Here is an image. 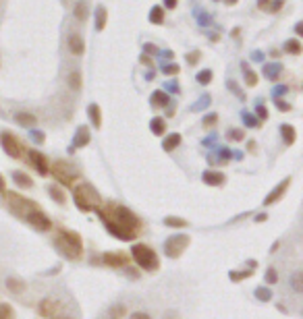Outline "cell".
Returning <instances> with one entry per match:
<instances>
[{
    "instance_id": "1",
    "label": "cell",
    "mask_w": 303,
    "mask_h": 319,
    "mask_svg": "<svg viewBox=\"0 0 303 319\" xmlns=\"http://www.w3.org/2000/svg\"><path fill=\"white\" fill-rule=\"evenodd\" d=\"M96 211H98L100 220L104 222L106 230L119 241H135L137 232L141 230V220L125 205L108 203L104 209L96 207Z\"/></svg>"
},
{
    "instance_id": "55",
    "label": "cell",
    "mask_w": 303,
    "mask_h": 319,
    "mask_svg": "<svg viewBox=\"0 0 303 319\" xmlns=\"http://www.w3.org/2000/svg\"><path fill=\"white\" fill-rule=\"evenodd\" d=\"M145 52H152V54H156V52H158V50H156L154 46H149V44H147V46H145Z\"/></svg>"
},
{
    "instance_id": "11",
    "label": "cell",
    "mask_w": 303,
    "mask_h": 319,
    "mask_svg": "<svg viewBox=\"0 0 303 319\" xmlns=\"http://www.w3.org/2000/svg\"><path fill=\"white\" fill-rule=\"evenodd\" d=\"M102 261L106 265H110V268H125L129 263V257L125 253H119V251H108L102 255Z\"/></svg>"
},
{
    "instance_id": "57",
    "label": "cell",
    "mask_w": 303,
    "mask_h": 319,
    "mask_svg": "<svg viewBox=\"0 0 303 319\" xmlns=\"http://www.w3.org/2000/svg\"><path fill=\"white\" fill-rule=\"evenodd\" d=\"M52 319H71V317H69V315H54Z\"/></svg>"
},
{
    "instance_id": "52",
    "label": "cell",
    "mask_w": 303,
    "mask_h": 319,
    "mask_svg": "<svg viewBox=\"0 0 303 319\" xmlns=\"http://www.w3.org/2000/svg\"><path fill=\"white\" fill-rule=\"evenodd\" d=\"M280 7H282V0H276V3L272 5V9H270V13H276V11L280 9Z\"/></svg>"
},
{
    "instance_id": "53",
    "label": "cell",
    "mask_w": 303,
    "mask_h": 319,
    "mask_svg": "<svg viewBox=\"0 0 303 319\" xmlns=\"http://www.w3.org/2000/svg\"><path fill=\"white\" fill-rule=\"evenodd\" d=\"M197 58H199V52H193V54H189V63H191V65H195Z\"/></svg>"
},
{
    "instance_id": "51",
    "label": "cell",
    "mask_w": 303,
    "mask_h": 319,
    "mask_svg": "<svg viewBox=\"0 0 303 319\" xmlns=\"http://www.w3.org/2000/svg\"><path fill=\"white\" fill-rule=\"evenodd\" d=\"M177 3H179V0H164V7H166V9H175Z\"/></svg>"
},
{
    "instance_id": "59",
    "label": "cell",
    "mask_w": 303,
    "mask_h": 319,
    "mask_svg": "<svg viewBox=\"0 0 303 319\" xmlns=\"http://www.w3.org/2000/svg\"><path fill=\"white\" fill-rule=\"evenodd\" d=\"M237 3V0H226V5H235Z\"/></svg>"
},
{
    "instance_id": "20",
    "label": "cell",
    "mask_w": 303,
    "mask_h": 319,
    "mask_svg": "<svg viewBox=\"0 0 303 319\" xmlns=\"http://www.w3.org/2000/svg\"><path fill=\"white\" fill-rule=\"evenodd\" d=\"M13 183L21 189H31L33 187V181L25 174V172H13Z\"/></svg>"
},
{
    "instance_id": "47",
    "label": "cell",
    "mask_w": 303,
    "mask_h": 319,
    "mask_svg": "<svg viewBox=\"0 0 303 319\" xmlns=\"http://www.w3.org/2000/svg\"><path fill=\"white\" fill-rule=\"evenodd\" d=\"M274 102H276V106H278V108H280V110H282V112H287V110H291V106H289V104H282V102H280V99H278V97H276V99H274Z\"/></svg>"
},
{
    "instance_id": "23",
    "label": "cell",
    "mask_w": 303,
    "mask_h": 319,
    "mask_svg": "<svg viewBox=\"0 0 303 319\" xmlns=\"http://www.w3.org/2000/svg\"><path fill=\"white\" fill-rule=\"evenodd\" d=\"M48 195H50V199H54L56 203H65L67 201V197H65V193H63V189L59 187V185H50L48 187Z\"/></svg>"
},
{
    "instance_id": "31",
    "label": "cell",
    "mask_w": 303,
    "mask_h": 319,
    "mask_svg": "<svg viewBox=\"0 0 303 319\" xmlns=\"http://www.w3.org/2000/svg\"><path fill=\"white\" fill-rule=\"evenodd\" d=\"M285 52H289V54H301L303 46L297 39H289V42H285Z\"/></svg>"
},
{
    "instance_id": "58",
    "label": "cell",
    "mask_w": 303,
    "mask_h": 319,
    "mask_svg": "<svg viewBox=\"0 0 303 319\" xmlns=\"http://www.w3.org/2000/svg\"><path fill=\"white\" fill-rule=\"evenodd\" d=\"M256 220H258V222H264V220H266V214H260Z\"/></svg>"
},
{
    "instance_id": "35",
    "label": "cell",
    "mask_w": 303,
    "mask_h": 319,
    "mask_svg": "<svg viewBox=\"0 0 303 319\" xmlns=\"http://www.w3.org/2000/svg\"><path fill=\"white\" fill-rule=\"evenodd\" d=\"M67 83H69V87L71 89H81V75L79 73H71L69 77H67Z\"/></svg>"
},
{
    "instance_id": "12",
    "label": "cell",
    "mask_w": 303,
    "mask_h": 319,
    "mask_svg": "<svg viewBox=\"0 0 303 319\" xmlns=\"http://www.w3.org/2000/svg\"><path fill=\"white\" fill-rule=\"evenodd\" d=\"M289 185H291V178H285L282 183H278V185L272 189V193H270V195L264 199V205H272V203H276V201H278V199L285 195V191L289 189Z\"/></svg>"
},
{
    "instance_id": "54",
    "label": "cell",
    "mask_w": 303,
    "mask_h": 319,
    "mask_svg": "<svg viewBox=\"0 0 303 319\" xmlns=\"http://www.w3.org/2000/svg\"><path fill=\"white\" fill-rule=\"evenodd\" d=\"M31 137H33V139H37V141H42V139H44V135H42V133H37V131H31Z\"/></svg>"
},
{
    "instance_id": "33",
    "label": "cell",
    "mask_w": 303,
    "mask_h": 319,
    "mask_svg": "<svg viewBox=\"0 0 303 319\" xmlns=\"http://www.w3.org/2000/svg\"><path fill=\"white\" fill-rule=\"evenodd\" d=\"M256 298L262 301V303H268V301H272V290L266 288V286H260V288L256 290Z\"/></svg>"
},
{
    "instance_id": "19",
    "label": "cell",
    "mask_w": 303,
    "mask_h": 319,
    "mask_svg": "<svg viewBox=\"0 0 303 319\" xmlns=\"http://www.w3.org/2000/svg\"><path fill=\"white\" fill-rule=\"evenodd\" d=\"M73 143H75V147H85L89 143V131H87V127H79L77 129Z\"/></svg>"
},
{
    "instance_id": "9",
    "label": "cell",
    "mask_w": 303,
    "mask_h": 319,
    "mask_svg": "<svg viewBox=\"0 0 303 319\" xmlns=\"http://www.w3.org/2000/svg\"><path fill=\"white\" fill-rule=\"evenodd\" d=\"M5 197H7V201H9V205L15 209V211H19V214H27V211H31V209H37L40 205H35L33 201H29V199H25V197H21L19 193H11V191H7L5 193Z\"/></svg>"
},
{
    "instance_id": "32",
    "label": "cell",
    "mask_w": 303,
    "mask_h": 319,
    "mask_svg": "<svg viewBox=\"0 0 303 319\" xmlns=\"http://www.w3.org/2000/svg\"><path fill=\"white\" fill-rule=\"evenodd\" d=\"M164 224L171 226V228H185V226H187V220L175 218V216H166V218H164Z\"/></svg>"
},
{
    "instance_id": "25",
    "label": "cell",
    "mask_w": 303,
    "mask_h": 319,
    "mask_svg": "<svg viewBox=\"0 0 303 319\" xmlns=\"http://www.w3.org/2000/svg\"><path fill=\"white\" fill-rule=\"evenodd\" d=\"M149 129H152V133H154V135H164V131H166V123H164V118H160V116L152 118Z\"/></svg>"
},
{
    "instance_id": "40",
    "label": "cell",
    "mask_w": 303,
    "mask_h": 319,
    "mask_svg": "<svg viewBox=\"0 0 303 319\" xmlns=\"http://www.w3.org/2000/svg\"><path fill=\"white\" fill-rule=\"evenodd\" d=\"M243 123L247 127H258V118L254 114H249V112H243Z\"/></svg>"
},
{
    "instance_id": "39",
    "label": "cell",
    "mask_w": 303,
    "mask_h": 319,
    "mask_svg": "<svg viewBox=\"0 0 303 319\" xmlns=\"http://www.w3.org/2000/svg\"><path fill=\"white\" fill-rule=\"evenodd\" d=\"M125 313H127V309H125L123 305H117V307L110 309V319H121Z\"/></svg>"
},
{
    "instance_id": "44",
    "label": "cell",
    "mask_w": 303,
    "mask_h": 319,
    "mask_svg": "<svg viewBox=\"0 0 303 319\" xmlns=\"http://www.w3.org/2000/svg\"><path fill=\"white\" fill-rule=\"evenodd\" d=\"M129 319H152V317H149L147 313H143V311H135V313H133Z\"/></svg>"
},
{
    "instance_id": "5",
    "label": "cell",
    "mask_w": 303,
    "mask_h": 319,
    "mask_svg": "<svg viewBox=\"0 0 303 319\" xmlns=\"http://www.w3.org/2000/svg\"><path fill=\"white\" fill-rule=\"evenodd\" d=\"M187 245H189V236H185V234H175V236L166 238V243H164V253H166V257L177 259V257H181V253L187 249Z\"/></svg>"
},
{
    "instance_id": "46",
    "label": "cell",
    "mask_w": 303,
    "mask_h": 319,
    "mask_svg": "<svg viewBox=\"0 0 303 319\" xmlns=\"http://www.w3.org/2000/svg\"><path fill=\"white\" fill-rule=\"evenodd\" d=\"M274 97H278V95H282V93H287V85H278V87H274Z\"/></svg>"
},
{
    "instance_id": "18",
    "label": "cell",
    "mask_w": 303,
    "mask_h": 319,
    "mask_svg": "<svg viewBox=\"0 0 303 319\" xmlns=\"http://www.w3.org/2000/svg\"><path fill=\"white\" fill-rule=\"evenodd\" d=\"M181 145V133H171L168 137H164V141H162V149L164 151H173V149H177Z\"/></svg>"
},
{
    "instance_id": "13",
    "label": "cell",
    "mask_w": 303,
    "mask_h": 319,
    "mask_svg": "<svg viewBox=\"0 0 303 319\" xmlns=\"http://www.w3.org/2000/svg\"><path fill=\"white\" fill-rule=\"evenodd\" d=\"M56 307H59V303H56V301H52V298H44V301L37 305V311H40V315H42V317H46V319H52V317L56 315Z\"/></svg>"
},
{
    "instance_id": "27",
    "label": "cell",
    "mask_w": 303,
    "mask_h": 319,
    "mask_svg": "<svg viewBox=\"0 0 303 319\" xmlns=\"http://www.w3.org/2000/svg\"><path fill=\"white\" fill-rule=\"evenodd\" d=\"M73 15H75V19H77V21H85V19H87V5L83 3V0H79V3L75 5Z\"/></svg>"
},
{
    "instance_id": "30",
    "label": "cell",
    "mask_w": 303,
    "mask_h": 319,
    "mask_svg": "<svg viewBox=\"0 0 303 319\" xmlns=\"http://www.w3.org/2000/svg\"><path fill=\"white\" fill-rule=\"evenodd\" d=\"M149 21L152 23H156V25H160L162 21H164V9L162 7H154L149 11Z\"/></svg>"
},
{
    "instance_id": "4",
    "label": "cell",
    "mask_w": 303,
    "mask_h": 319,
    "mask_svg": "<svg viewBox=\"0 0 303 319\" xmlns=\"http://www.w3.org/2000/svg\"><path fill=\"white\" fill-rule=\"evenodd\" d=\"M73 201L81 211H91L98 203H100V195L96 193V189L91 185H79L73 191Z\"/></svg>"
},
{
    "instance_id": "3",
    "label": "cell",
    "mask_w": 303,
    "mask_h": 319,
    "mask_svg": "<svg viewBox=\"0 0 303 319\" xmlns=\"http://www.w3.org/2000/svg\"><path fill=\"white\" fill-rule=\"evenodd\" d=\"M56 247L61 253H65L69 259H79L83 253V245H81V236L73 230H59L56 236Z\"/></svg>"
},
{
    "instance_id": "21",
    "label": "cell",
    "mask_w": 303,
    "mask_h": 319,
    "mask_svg": "<svg viewBox=\"0 0 303 319\" xmlns=\"http://www.w3.org/2000/svg\"><path fill=\"white\" fill-rule=\"evenodd\" d=\"M7 288L13 292V294H21V292H25V282L23 280H19V278H7Z\"/></svg>"
},
{
    "instance_id": "2",
    "label": "cell",
    "mask_w": 303,
    "mask_h": 319,
    "mask_svg": "<svg viewBox=\"0 0 303 319\" xmlns=\"http://www.w3.org/2000/svg\"><path fill=\"white\" fill-rule=\"evenodd\" d=\"M131 257L145 272H156L160 268V259H158L156 251L152 247H147V245H143V243H135L131 247Z\"/></svg>"
},
{
    "instance_id": "49",
    "label": "cell",
    "mask_w": 303,
    "mask_h": 319,
    "mask_svg": "<svg viewBox=\"0 0 303 319\" xmlns=\"http://www.w3.org/2000/svg\"><path fill=\"white\" fill-rule=\"evenodd\" d=\"M258 116H260V118H266V116H268V112H266L264 106H258Z\"/></svg>"
},
{
    "instance_id": "28",
    "label": "cell",
    "mask_w": 303,
    "mask_h": 319,
    "mask_svg": "<svg viewBox=\"0 0 303 319\" xmlns=\"http://www.w3.org/2000/svg\"><path fill=\"white\" fill-rule=\"evenodd\" d=\"M241 69H243V75H245V83H247L249 87H254V85L258 83V75H256L254 71H249L247 63H243V65H241Z\"/></svg>"
},
{
    "instance_id": "38",
    "label": "cell",
    "mask_w": 303,
    "mask_h": 319,
    "mask_svg": "<svg viewBox=\"0 0 303 319\" xmlns=\"http://www.w3.org/2000/svg\"><path fill=\"white\" fill-rule=\"evenodd\" d=\"M264 280H266V284H276V282H278V274H276V270H274V268H268Z\"/></svg>"
},
{
    "instance_id": "10",
    "label": "cell",
    "mask_w": 303,
    "mask_h": 319,
    "mask_svg": "<svg viewBox=\"0 0 303 319\" xmlns=\"http://www.w3.org/2000/svg\"><path fill=\"white\" fill-rule=\"evenodd\" d=\"M29 160H31V166L44 176V174H48V170H50V164H48V160H46V155L44 153H40V151H35V149H29Z\"/></svg>"
},
{
    "instance_id": "17",
    "label": "cell",
    "mask_w": 303,
    "mask_h": 319,
    "mask_svg": "<svg viewBox=\"0 0 303 319\" xmlns=\"http://www.w3.org/2000/svg\"><path fill=\"white\" fill-rule=\"evenodd\" d=\"M87 112H89L91 125H93L96 129H102V110H100V106H98V104H91Z\"/></svg>"
},
{
    "instance_id": "36",
    "label": "cell",
    "mask_w": 303,
    "mask_h": 319,
    "mask_svg": "<svg viewBox=\"0 0 303 319\" xmlns=\"http://www.w3.org/2000/svg\"><path fill=\"white\" fill-rule=\"evenodd\" d=\"M278 73H280V65H266V67H264V75H266L268 79H276Z\"/></svg>"
},
{
    "instance_id": "50",
    "label": "cell",
    "mask_w": 303,
    "mask_h": 319,
    "mask_svg": "<svg viewBox=\"0 0 303 319\" xmlns=\"http://www.w3.org/2000/svg\"><path fill=\"white\" fill-rule=\"evenodd\" d=\"M270 3H272V0H258V7H260V9H268Z\"/></svg>"
},
{
    "instance_id": "22",
    "label": "cell",
    "mask_w": 303,
    "mask_h": 319,
    "mask_svg": "<svg viewBox=\"0 0 303 319\" xmlns=\"http://www.w3.org/2000/svg\"><path fill=\"white\" fill-rule=\"evenodd\" d=\"M291 288H293V292L303 294V270H297L291 276Z\"/></svg>"
},
{
    "instance_id": "15",
    "label": "cell",
    "mask_w": 303,
    "mask_h": 319,
    "mask_svg": "<svg viewBox=\"0 0 303 319\" xmlns=\"http://www.w3.org/2000/svg\"><path fill=\"white\" fill-rule=\"evenodd\" d=\"M201 181H204L206 185H210V187H218V185L224 183V174L218 172V170H206L204 174H201Z\"/></svg>"
},
{
    "instance_id": "34",
    "label": "cell",
    "mask_w": 303,
    "mask_h": 319,
    "mask_svg": "<svg viewBox=\"0 0 303 319\" xmlns=\"http://www.w3.org/2000/svg\"><path fill=\"white\" fill-rule=\"evenodd\" d=\"M0 319H15V311L9 303H0Z\"/></svg>"
},
{
    "instance_id": "8",
    "label": "cell",
    "mask_w": 303,
    "mask_h": 319,
    "mask_svg": "<svg viewBox=\"0 0 303 319\" xmlns=\"http://www.w3.org/2000/svg\"><path fill=\"white\" fill-rule=\"evenodd\" d=\"M0 145H3L5 153L11 157H21L23 155V145L19 143V139L13 133H0Z\"/></svg>"
},
{
    "instance_id": "45",
    "label": "cell",
    "mask_w": 303,
    "mask_h": 319,
    "mask_svg": "<svg viewBox=\"0 0 303 319\" xmlns=\"http://www.w3.org/2000/svg\"><path fill=\"white\" fill-rule=\"evenodd\" d=\"M216 121H218V116H216V114H208V116L204 118V125H206V127H210V125H214Z\"/></svg>"
},
{
    "instance_id": "29",
    "label": "cell",
    "mask_w": 303,
    "mask_h": 319,
    "mask_svg": "<svg viewBox=\"0 0 303 319\" xmlns=\"http://www.w3.org/2000/svg\"><path fill=\"white\" fill-rule=\"evenodd\" d=\"M154 106H168V93L164 91H154L152 93V99H149Z\"/></svg>"
},
{
    "instance_id": "26",
    "label": "cell",
    "mask_w": 303,
    "mask_h": 319,
    "mask_svg": "<svg viewBox=\"0 0 303 319\" xmlns=\"http://www.w3.org/2000/svg\"><path fill=\"white\" fill-rule=\"evenodd\" d=\"M106 27V9L104 7H98L96 9V29L102 31Z\"/></svg>"
},
{
    "instance_id": "16",
    "label": "cell",
    "mask_w": 303,
    "mask_h": 319,
    "mask_svg": "<svg viewBox=\"0 0 303 319\" xmlns=\"http://www.w3.org/2000/svg\"><path fill=\"white\" fill-rule=\"evenodd\" d=\"M15 123H19L21 127H25V129H31V127H35V123H37V118L31 114V112H25V110H21V112H15Z\"/></svg>"
},
{
    "instance_id": "41",
    "label": "cell",
    "mask_w": 303,
    "mask_h": 319,
    "mask_svg": "<svg viewBox=\"0 0 303 319\" xmlns=\"http://www.w3.org/2000/svg\"><path fill=\"white\" fill-rule=\"evenodd\" d=\"M226 139H229V141H241V139H243V131H239V129H237V131L231 129V131L226 133Z\"/></svg>"
},
{
    "instance_id": "48",
    "label": "cell",
    "mask_w": 303,
    "mask_h": 319,
    "mask_svg": "<svg viewBox=\"0 0 303 319\" xmlns=\"http://www.w3.org/2000/svg\"><path fill=\"white\" fill-rule=\"evenodd\" d=\"M295 33H297V35H301V37H303V21H299V23H297V25H295Z\"/></svg>"
},
{
    "instance_id": "7",
    "label": "cell",
    "mask_w": 303,
    "mask_h": 319,
    "mask_svg": "<svg viewBox=\"0 0 303 319\" xmlns=\"http://www.w3.org/2000/svg\"><path fill=\"white\" fill-rule=\"evenodd\" d=\"M25 220L29 222V226H33V228L40 230V232H48L50 228H52V222H50V218L44 214L40 207L27 211V214H25Z\"/></svg>"
},
{
    "instance_id": "56",
    "label": "cell",
    "mask_w": 303,
    "mask_h": 319,
    "mask_svg": "<svg viewBox=\"0 0 303 319\" xmlns=\"http://www.w3.org/2000/svg\"><path fill=\"white\" fill-rule=\"evenodd\" d=\"M0 193H7L5 191V178H3V174H0Z\"/></svg>"
},
{
    "instance_id": "43",
    "label": "cell",
    "mask_w": 303,
    "mask_h": 319,
    "mask_svg": "<svg viewBox=\"0 0 303 319\" xmlns=\"http://www.w3.org/2000/svg\"><path fill=\"white\" fill-rule=\"evenodd\" d=\"M162 71H164L166 75H177V73H179V65H164Z\"/></svg>"
},
{
    "instance_id": "6",
    "label": "cell",
    "mask_w": 303,
    "mask_h": 319,
    "mask_svg": "<svg viewBox=\"0 0 303 319\" xmlns=\"http://www.w3.org/2000/svg\"><path fill=\"white\" fill-rule=\"evenodd\" d=\"M50 172H52V176L63 185V187H73V183L77 181V174L63 162H54L52 168H50Z\"/></svg>"
},
{
    "instance_id": "42",
    "label": "cell",
    "mask_w": 303,
    "mask_h": 319,
    "mask_svg": "<svg viewBox=\"0 0 303 319\" xmlns=\"http://www.w3.org/2000/svg\"><path fill=\"white\" fill-rule=\"evenodd\" d=\"M247 276H251V272H249V270H245V272H231V280H233V282L245 280Z\"/></svg>"
},
{
    "instance_id": "14",
    "label": "cell",
    "mask_w": 303,
    "mask_h": 319,
    "mask_svg": "<svg viewBox=\"0 0 303 319\" xmlns=\"http://www.w3.org/2000/svg\"><path fill=\"white\" fill-rule=\"evenodd\" d=\"M67 46H69V52H71V54H75V56H81L83 52H85V44H83L81 35H77V33H71L69 35Z\"/></svg>"
},
{
    "instance_id": "24",
    "label": "cell",
    "mask_w": 303,
    "mask_h": 319,
    "mask_svg": "<svg viewBox=\"0 0 303 319\" xmlns=\"http://www.w3.org/2000/svg\"><path fill=\"white\" fill-rule=\"evenodd\" d=\"M280 135H282V139H285V143L287 145H293L295 143V129H293V125H280Z\"/></svg>"
},
{
    "instance_id": "37",
    "label": "cell",
    "mask_w": 303,
    "mask_h": 319,
    "mask_svg": "<svg viewBox=\"0 0 303 319\" xmlns=\"http://www.w3.org/2000/svg\"><path fill=\"white\" fill-rule=\"evenodd\" d=\"M210 81H212V71H210V69L197 73V83H199V85H208Z\"/></svg>"
}]
</instances>
